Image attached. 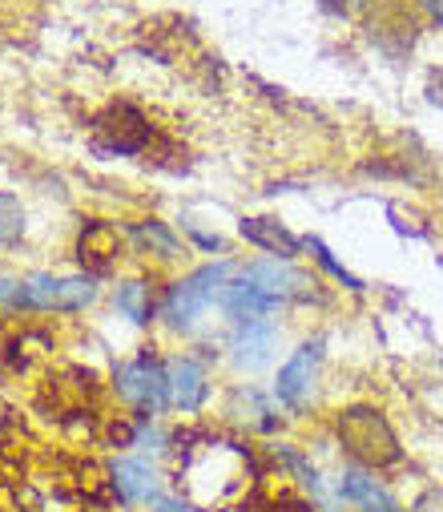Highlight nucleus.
Returning a JSON list of instances; mask_svg holds the SVG:
<instances>
[{
	"instance_id": "nucleus-1",
	"label": "nucleus",
	"mask_w": 443,
	"mask_h": 512,
	"mask_svg": "<svg viewBox=\"0 0 443 512\" xmlns=\"http://www.w3.org/2000/svg\"><path fill=\"white\" fill-rule=\"evenodd\" d=\"M335 440L347 456V464L367 472H387L403 464V440L383 408L375 404H347L335 412Z\"/></svg>"
},
{
	"instance_id": "nucleus-14",
	"label": "nucleus",
	"mask_w": 443,
	"mask_h": 512,
	"mask_svg": "<svg viewBox=\"0 0 443 512\" xmlns=\"http://www.w3.org/2000/svg\"><path fill=\"white\" fill-rule=\"evenodd\" d=\"M303 246L315 254V263H319V267H323L331 279H339L347 291H355V295H359V291H367V287H363V279H359V275H351V271H347V267L335 259V254L327 250V242H323V238H315V234H311V238H303Z\"/></svg>"
},
{
	"instance_id": "nucleus-6",
	"label": "nucleus",
	"mask_w": 443,
	"mask_h": 512,
	"mask_svg": "<svg viewBox=\"0 0 443 512\" xmlns=\"http://www.w3.org/2000/svg\"><path fill=\"white\" fill-rule=\"evenodd\" d=\"M335 496L351 512H407V504L387 488V480H379V472H367V468H355V464H347L339 472Z\"/></svg>"
},
{
	"instance_id": "nucleus-2",
	"label": "nucleus",
	"mask_w": 443,
	"mask_h": 512,
	"mask_svg": "<svg viewBox=\"0 0 443 512\" xmlns=\"http://www.w3.org/2000/svg\"><path fill=\"white\" fill-rule=\"evenodd\" d=\"M230 271H234V263L222 259V263L198 267V271H190L186 279H178V283L166 291V299H162V319H166L174 331H190V327L198 323V315L222 295Z\"/></svg>"
},
{
	"instance_id": "nucleus-13",
	"label": "nucleus",
	"mask_w": 443,
	"mask_h": 512,
	"mask_svg": "<svg viewBox=\"0 0 443 512\" xmlns=\"http://www.w3.org/2000/svg\"><path fill=\"white\" fill-rule=\"evenodd\" d=\"M25 234V206L17 194L9 190H0V250L5 246H17Z\"/></svg>"
},
{
	"instance_id": "nucleus-4",
	"label": "nucleus",
	"mask_w": 443,
	"mask_h": 512,
	"mask_svg": "<svg viewBox=\"0 0 443 512\" xmlns=\"http://www.w3.org/2000/svg\"><path fill=\"white\" fill-rule=\"evenodd\" d=\"M319 371H323V339H307L290 351V359L278 367L274 375V400L294 412V416H303L319 392Z\"/></svg>"
},
{
	"instance_id": "nucleus-20",
	"label": "nucleus",
	"mask_w": 443,
	"mask_h": 512,
	"mask_svg": "<svg viewBox=\"0 0 443 512\" xmlns=\"http://www.w3.org/2000/svg\"><path fill=\"white\" fill-rule=\"evenodd\" d=\"M419 5H423V9H427L435 21H439V29H443V0H419Z\"/></svg>"
},
{
	"instance_id": "nucleus-10",
	"label": "nucleus",
	"mask_w": 443,
	"mask_h": 512,
	"mask_svg": "<svg viewBox=\"0 0 443 512\" xmlns=\"http://www.w3.org/2000/svg\"><path fill=\"white\" fill-rule=\"evenodd\" d=\"M121 254V238H117V226L109 222H89L81 230V242H77V259L81 267H89L93 275H105Z\"/></svg>"
},
{
	"instance_id": "nucleus-11",
	"label": "nucleus",
	"mask_w": 443,
	"mask_h": 512,
	"mask_svg": "<svg viewBox=\"0 0 443 512\" xmlns=\"http://www.w3.org/2000/svg\"><path fill=\"white\" fill-rule=\"evenodd\" d=\"M109 484L117 488V496H121L125 504H137V500L158 496V472H154V464H145V460H117Z\"/></svg>"
},
{
	"instance_id": "nucleus-8",
	"label": "nucleus",
	"mask_w": 443,
	"mask_h": 512,
	"mask_svg": "<svg viewBox=\"0 0 443 512\" xmlns=\"http://www.w3.org/2000/svg\"><path fill=\"white\" fill-rule=\"evenodd\" d=\"M166 375H170V400L178 412H202V404L210 400V375L206 367L194 359V355H174L166 363Z\"/></svg>"
},
{
	"instance_id": "nucleus-15",
	"label": "nucleus",
	"mask_w": 443,
	"mask_h": 512,
	"mask_svg": "<svg viewBox=\"0 0 443 512\" xmlns=\"http://www.w3.org/2000/svg\"><path fill=\"white\" fill-rule=\"evenodd\" d=\"M141 242H150L162 259H174V254H182V242H178V234L166 226V222H158V218H150V222H141L137 230H133Z\"/></svg>"
},
{
	"instance_id": "nucleus-7",
	"label": "nucleus",
	"mask_w": 443,
	"mask_h": 512,
	"mask_svg": "<svg viewBox=\"0 0 443 512\" xmlns=\"http://www.w3.org/2000/svg\"><path fill=\"white\" fill-rule=\"evenodd\" d=\"M226 351H230V363L246 375L270 367L274 351H278V323L274 319H246V323H234L230 339H226Z\"/></svg>"
},
{
	"instance_id": "nucleus-19",
	"label": "nucleus",
	"mask_w": 443,
	"mask_h": 512,
	"mask_svg": "<svg viewBox=\"0 0 443 512\" xmlns=\"http://www.w3.org/2000/svg\"><path fill=\"white\" fill-rule=\"evenodd\" d=\"M194 238H198V246H202V250H222V246H226L218 234H202V230H194Z\"/></svg>"
},
{
	"instance_id": "nucleus-16",
	"label": "nucleus",
	"mask_w": 443,
	"mask_h": 512,
	"mask_svg": "<svg viewBox=\"0 0 443 512\" xmlns=\"http://www.w3.org/2000/svg\"><path fill=\"white\" fill-rule=\"evenodd\" d=\"M407 512H443V484H427L415 492V500L407 504Z\"/></svg>"
},
{
	"instance_id": "nucleus-9",
	"label": "nucleus",
	"mask_w": 443,
	"mask_h": 512,
	"mask_svg": "<svg viewBox=\"0 0 443 512\" xmlns=\"http://www.w3.org/2000/svg\"><path fill=\"white\" fill-rule=\"evenodd\" d=\"M238 234H242L246 242H254L258 250H266V254H274V259H282V263L299 259V250H303V238L290 234L278 218H242V222H238Z\"/></svg>"
},
{
	"instance_id": "nucleus-12",
	"label": "nucleus",
	"mask_w": 443,
	"mask_h": 512,
	"mask_svg": "<svg viewBox=\"0 0 443 512\" xmlns=\"http://www.w3.org/2000/svg\"><path fill=\"white\" fill-rule=\"evenodd\" d=\"M113 303H117V311H121L133 327H150V323H154V299H150V287H145L141 279L121 283L117 295H113Z\"/></svg>"
},
{
	"instance_id": "nucleus-3",
	"label": "nucleus",
	"mask_w": 443,
	"mask_h": 512,
	"mask_svg": "<svg viewBox=\"0 0 443 512\" xmlns=\"http://www.w3.org/2000/svg\"><path fill=\"white\" fill-rule=\"evenodd\" d=\"M113 388L117 396L137 408L141 416H162L174 400H170V375H166V363H158V355H150V347H145L141 355H133L129 363L117 367L113 375Z\"/></svg>"
},
{
	"instance_id": "nucleus-18",
	"label": "nucleus",
	"mask_w": 443,
	"mask_h": 512,
	"mask_svg": "<svg viewBox=\"0 0 443 512\" xmlns=\"http://www.w3.org/2000/svg\"><path fill=\"white\" fill-rule=\"evenodd\" d=\"M319 5L327 9V13H339V17H355L359 9H367L371 0H319Z\"/></svg>"
},
{
	"instance_id": "nucleus-17",
	"label": "nucleus",
	"mask_w": 443,
	"mask_h": 512,
	"mask_svg": "<svg viewBox=\"0 0 443 512\" xmlns=\"http://www.w3.org/2000/svg\"><path fill=\"white\" fill-rule=\"evenodd\" d=\"M145 504H150V512H194V504L190 500H178V496H150V500H145Z\"/></svg>"
},
{
	"instance_id": "nucleus-5",
	"label": "nucleus",
	"mask_w": 443,
	"mask_h": 512,
	"mask_svg": "<svg viewBox=\"0 0 443 512\" xmlns=\"http://www.w3.org/2000/svg\"><path fill=\"white\" fill-rule=\"evenodd\" d=\"M97 299L93 275H29L17 287L13 307L29 311H85Z\"/></svg>"
}]
</instances>
